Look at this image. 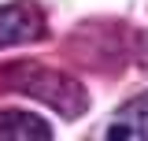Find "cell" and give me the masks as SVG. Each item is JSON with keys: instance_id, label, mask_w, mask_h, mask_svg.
Wrapping results in <instances>:
<instances>
[{"instance_id": "6da1fadb", "label": "cell", "mask_w": 148, "mask_h": 141, "mask_svg": "<svg viewBox=\"0 0 148 141\" xmlns=\"http://www.w3.org/2000/svg\"><path fill=\"white\" fill-rule=\"evenodd\" d=\"M0 86L15 89L22 97H37L41 104L56 108L63 119H78L89 108V97H85L82 82H74L71 74H63L56 67H45V63H11L4 70Z\"/></svg>"}, {"instance_id": "7a4b0ae2", "label": "cell", "mask_w": 148, "mask_h": 141, "mask_svg": "<svg viewBox=\"0 0 148 141\" xmlns=\"http://www.w3.org/2000/svg\"><path fill=\"white\" fill-rule=\"evenodd\" d=\"M45 37V11L34 0H11L0 4V48H15L26 41Z\"/></svg>"}, {"instance_id": "3957f363", "label": "cell", "mask_w": 148, "mask_h": 141, "mask_svg": "<svg viewBox=\"0 0 148 141\" xmlns=\"http://www.w3.org/2000/svg\"><path fill=\"white\" fill-rule=\"evenodd\" d=\"M104 138H126V141H148V93L133 97L111 115Z\"/></svg>"}, {"instance_id": "277c9868", "label": "cell", "mask_w": 148, "mask_h": 141, "mask_svg": "<svg viewBox=\"0 0 148 141\" xmlns=\"http://www.w3.org/2000/svg\"><path fill=\"white\" fill-rule=\"evenodd\" d=\"M0 141H52V126L26 108L0 111Z\"/></svg>"}]
</instances>
